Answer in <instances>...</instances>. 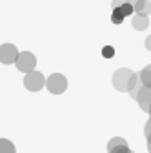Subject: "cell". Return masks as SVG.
<instances>
[{"instance_id":"1","label":"cell","mask_w":151,"mask_h":153,"mask_svg":"<svg viewBox=\"0 0 151 153\" xmlns=\"http://www.w3.org/2000/svg\"><path fill=\"white\" fill-rule=\"evenodd\" d=\"M46 88L53 95H60V93H64L67 89V79L62 73H53L46 79Z\"/></svg>"},{"instance_id":"2","label":"cell","mask_w":151,"mask_h":153,"mask_svg":"<svg viewBox=\"0 0 151 153\" xmlns=\"http://www.w3.org/2000/svg\"><path fill=\"white\" fill-rule=\"evenodd\" d=\"M15 66L18 71L27 75V73L35 71V68H36V56L31 51H22V53H18V59H16Z\"/></svg>"},{"instance_id":"3","label":"cell","mask_w":151,"mask_h":153,"mask_svg":"<svg viewBox=\"0 0 151 153\" xmlns=\"http://www.w3.org/2000/svg\"><path fill=\"white\" fill-rule=\"evenodd\" d=\"M131 76H133V71H131L129 68H120L115 71V75H113V86H115L117 91H127V86H129V80Z\"/></svg>"},{"instance_id":"4","label":"cell","mask_w":151,"mask_h":153,"mask_svg":"<svg viewBox=\"0 0 151 153\" xmlns=\"http://www.w3.org/2000/svg\"><path fill=\"white\" fill-rule=\"evenodd\" d=\"M24 86H26V89L36 93V91H40V89L46 86V76H44L40 71L35 69V71H31V73H27V75L24 76Z\"/></svg>"},{"instance_id":"5","label":"cell","mask_w":151,"mask_h":153,"mask_svg":"<svg viewBox=\"0 0 151 153\" xmlns=\"http://www.w3.org/2000/svg\"><path fill=\"white\" fill-rule=\"evenodd\" d=\"M18 53H20V51H18L16 49V46L15 44H2V46H0V62H2V64H15L16 62V59H18Z\"/></svg>"},{"instance_id":"6","label":"cell","mask_w":151,"mask_h":153,"mask_svg":"<svg viewBox=\"0 0 151 153\" xmlns=\"http://www.w3.org/2000/svg\"><path fill=\"white\" fill-rule=\"evenodd\" d=\"M129 146H127V140L122 139V137H113L109 142H107V153H129Z\"/></svg>"},{"instance_id":"7","label":"cell","mask_w":151,"mask_h":153,"mask_svg":"<svg viewBox=\"0 0 151 153\" xmlns=\"http://www.w3.org/2000/svg\"><path fill=\"white\" fill-rule=\"evenodd\" d=\"M135 100L138 102V106H140L142 111H151V88L142 86Z\"/></svg>"},{"instance_id":"8","label":"cell","mask_w":151,"mask_h":153,"mask_svg":"<svg viewBox=\"0 0 151 153\" xmlns=\"http://www.w3.org/2000/svg\"><path fill=\"white\" fill-rule=\"evenodd\" d=\"M140 88H142L140 76H138V73H133V76H131V80H129V86H127V93H129L133 99H137V95H138Z\"/></svg>"},{"instance_id":"9","label":"cell","mask_w":151,"mask_h":153,"mask_svg":"<svg viewBox=\"0 0 151 153\" xmlns=\"http://www.w3.org/2000/svg\"><path fill=\"white\" fill-rule=\"evenodd\" d=\"M133 11H135V15L147 16L151 13V2L149 0H137V2H133Z\"/></svg>"},{"instance_id":"10","label":"cell","mask_w":151,"mask_h":153,"mask_svg":"<svg viewBox=\"0 0 151 153\" xmlns=\"http://www.w3.org/2000/svg\"><path fill=\"white\" fill-rule=\"evenodd\" d=\"M131 26H133V29H137V31H144L149 26V18L144 16V15H133V18H131Z\"/></svg>"},{"instance_id":"11","label":"cell","mask_w":151,"mask_h":153,"mask_svg":"<svg viewBox=\"0 0 151 153\" xmlns=\"http://www.w3.org/2000/svg\"><path fill=\"white\" fill-rule=\"evenodd\" d=\"M138 76H140V82H142V86H146V88H151V64L149 66H146L140 73H138Z\"/></svg>"},{"instance_id":"12","label":"cell","mask_w":151,"mask_h":153,"mask_svg":"<svg viewBox=\"0 0 151 153\" xmlns=\"http://www.w3.org/2000/svg\"><path fill=\"white\" fill-rule=\"evenodd\" d=\"M0 153H16L15 144L7 139H0Z\"/></svg>"},{"instance_id":"13","label":"cell","mask_w":151,"mask_h":153,"mask_svg":"<svg viewBox=\"0 0 151 153\" xmlns=\"http://www.w3.org/2000/svg\"><path fill=\"white\" fill-rule=\"evenodd\" d=\"M118 11H120L124 16H127V15H135V11H133V2H129V0H127V2H126L122 7H118Z\"/></svg>"},{"instance_id":"14","label":"cell","mask_w":151,"mask_h":153,"mask_svg":"<svg viewBox=\"0 0 151 153\" xmlns=\"http://www.w3.org/2000/svg\"><path fill=\"white\" fill-rule=\"evenodd\" d=\"M124 18H126V16H124L118 9H113V13H111V22H113V24H122Z\"/></svg>"},{"instance_id":"15","label":"cell","mask_w":151,"mask_h":153,"mask_svg":"<svg viewBox=\"0 0 151 153\" xmlns=\"http://www.w3.org/2000/svg\"><path fill=\"white\" fill-rule=\"evenodd\" d=\"M102 55L106 56V59H111V56H113V55H115V49H113L111 46H106V48L102 49Z\"/></svg>"},{"instance_id":"16","label":"cell","mask_w":151,"mask_h":153,"mask_svg":"<svg viewBox=\"0 0 151 153\" xmlns=\"http://www.w3.org/2000/svg\"><path fill=\"white\" fill-rule=\"evenodd\" d=\"M126 2H127V0H113V4H111V6H113V9H118V7H122Z\"/></svg>"},{"instance_id":"17","label":"cell","mask_w":151,"mask_h":153,"mask_svg":"<svg viewBox=\"0 0 151 153\" xmlns=\"http://www.w3.org/2000/svg\"><path fill=\"white\" fill-rule=\"evenodd\" d=\"M144 135H146V139L151 135V120H147V122H146V128H144Z\"/></svg>"},{"instance_id":"18","label":"cell","mask_w":151,"mask_h":153,"mask_svg":"<svg viewBox=\"0 0 151 153\" xmlns=\"http://www.w3.org/2000/svg\"><path fill=\"white\" fill-rule=\"evenodd\" d=\"M144 46H146V49H147V51H151V35H149V36L146 38V42H144Z\"/></svg>"},{"instance_id":"19","label":"cell","mask_w":151,"mask_h":153,"mask_svg":"<svg viewBox=\"0 0 151 153\" xmlns=\"http://www.w3.org/2000/svg\"><path fill=\"white\" fill-rule=\"evenodd\" d=\"M147 151H149V153H151V146H149V144H147Z\"/></svg>"},{"instance_id":"20","label":"cell","mask_w":151,"mask_h":153,"mask_svg":"<svg viewBox=\"0 0 151 153\" xmlns=\"http://www.w3.org/2000/svg\"><path fill=\"white\" fill-rule=\"evenodd\" d=\"M131 2H137V0H131Z\"/></svg>"},{"instance_id":"21","label":"cell","mask_w":151,"mask_h":153,"mask_svg":"<svg viewBox=\"0 0 151 153\" xmlns=\"http://www.w3.org/2000/svg\"><path fill=\"white\" fill-rule=\"evenodd\" d=\"M129 153H135V151H129Z\"/></svg>"}]
</instances>
